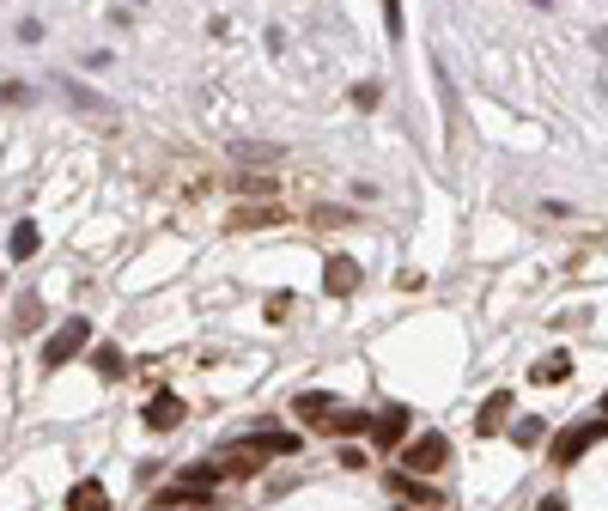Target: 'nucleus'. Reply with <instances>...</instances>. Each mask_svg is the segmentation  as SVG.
<instances>
[{"label":"nucleus","mask_w":608,"mask_h":511,"mask_svg":"<svg viewBox=\"0 0 608 511\" xmlns=\"http://www.w3.org/2000/svg\"><path fill=\"white\" fill-rule=\"evenodd\" d=\"M444 463H450V438L444 432H420L414 445H402V475H414V481L420 475H438Z\"/></svg>","instance_id":"f257e3e1"},{"label":"nucleus","mask_w":608,"mask_h":511,"mask_svg":"<svg viewBox=\"0 0 608 511\" xmlns=\"http://www.w3.org/2000/svg\"><path fill=\"white\" fill-rule=\"evenodd\" d=\"M602 438H608V420H578V426H566V432L554 438V451H548V457H554L560 469H572L590 445H602Z\"/></svg>","instance_id":"f03ea898"},{"label":"nucleus","mask_w":608,"mask_h":511,"mask_svg":"<svg viewBox=\"0 0 608 511\" xmlns=\"http://www.w3.org/2000/svg\"><path fill=\"white\" fill-rule=\"evenodd\" d=\"M408 426H414V414H408L402 402H396V408H377V414H371V445H377V451H402Z\"/></svg>","instance_id":"7ed1b4c3"},{"label":"nucleus","mask_w":608,"mask_h":511,"mask_svg":"<svg viewBox=\"0 0 608 511\" xmlns=\"http://www.w3.org/2000/svg\"><path fill=\"white\" fill-rule=\"evenodd\" d=\"M86 335H92V329H86L80 317H73V323H61V329H55V335L43 341V365H67L73 353H80V347H86Z\"/></svg>","instance_id":"20e7f679"},{"label":"nucleus","mask_w":608,"mask_h":511,"mask_svg":"<svg viewBox=\"0 0 608 511\" xmlns=\"http://www.w3.org/2000/svg\"><path fill=\"white\" fill-rule=\"evenodd\" d=\"M140 420H146L152 432H171V426H183V402H177L171 390H159V396H152V402L140 408Z\"/></svg>","instance_id":"39448f33"},{"label":"nucleus","mask_w":608,"mask_h":511,"mask_svg":"<svg viewBox=\"0 0 608 511\" xmlns=\"http://www.w3.org/2000/svg\"><path fill=\"white\" fill-rule=\"evenodd\" d=\"M292 414H298L304 426H329V414H335V396H329V390H304V396H292Z\"/></svg>","instance_id":"423d86ee"},{"label":"nucleus","mask_w":608,"mask_h":511,"mask_svg":"<svg viewBox=\"0 0 608 511\" xmlns=\"http://www.w3.org/2000/svg\"><path fill=\"white\" fill-rule=\"evenodd\" d=\"M323 286L335 292V299H347V292L359 286V262H353V256H329V268H323Z\"/></svg>","instance_id":"0eeeda50"},{"label":"nucleus","mask_w":608,"mask_h":511,"mask_svg":"<svg viewBox=\"0 0 608 511\" xmlns=\"http://www.w3.org/2000/svg\"><path fill=\"white\" fill-rule=\"evenodd\" d=\"M505 414H511V390H493L487 402H481V414H475V432L487 438V432H499L505 426Z\"/></svg>","instance_id":"6e6552de"},{"label":"nucleus","mask_w":608,"mask_h":511,"mask_svg":"<svg viewBox=\"0 0 608 511\" xmlns=\"http://www.w3.org/2000/svg\"><path fill=\"white\" fill-rule=\"evenodd\" d=\"M213 481H219V463H189V469L177 475V487H183V493H195V499H207V493H213Z\"/></svg>","instance_id":"1a4fd4ad"},{"label":"nucleus","mask_w":608,"mask_h":511,"mask_svg":"<svg viewBox=\"0 0 608 511\" xmlns=\"http://www.w3.org/2000/svg\"><path fill=\"white\" fill-rule=\"evenodd\" d=\"M529 378H536V384H566V378H572V359H566V353H548V359L529 365Z\"/></svg>","instance_id":"9d476101"},{"label":"nucleus","mask_w":608,"mask_h":511,"mask_svg":"<svg viewBox=\"0 0 608 511\" xmlns=\"http://www.w3.org/2000/svg\"><path fill=\"white\" fill-rule=\"evenodd\" d=\"M250 445H256L262 457H292V451L304 445V438H298V432H256V438H250Z\"/></svg>","instance_id":"9b49d317"},{"label":"nucleus","mask_w":608,"mask_h":511,"mask_svg":"<svg viewBox=\"0 0 608 511\" xmlns=\"http://www.w3.org/2000/svg\"><path fill=\"white\" fill-rule=\"evenodd\" d=\"M92 372H98V378H122V372H128V359H122V347H116V341L92 347Z\"/></svg>","instance_id":"f8f14e48"},{"label":"nucleus","mask_w":608,"mask_h":511,"mask_svg":"<svg viewBox=\"0 0 608 511\" xmlns=\"http://www.w3.org/2000/svg\"><path fill=\"white\" fill-rule=\"evenodd\" d=\"M329 432H335V438H359V432H371V414H365V408H353V414L335 408V414H329Z\"/></svg>","instance_id":"ddd939ff"},{"label":"nucleus","mask_w":608,"mask_h":511,"mask_svg":"<svg viewBox=\"0 0 608 511\" xmlns=\"http://www.w3.org/2000/svg\"><path fill=\"white\" fill-rule=\"evenodd\" d=\"M396 493H402V499H414V505H444L426 481H414V475H402V469H396Z\"/></svg>","instance_id":"4468645a"},{"label":"nucleus","mask_w":608,"mask_h":511,"mask_svg":"<svg viewBox=\"0 0 608 511\" xmlns=\"http://www.w3.org/2000/svg\"><path fill=\"white\" fill-rule=\"evenodd\" d=\"M280 219H286L280 207H238V213H232V226H280Z\"/></svg>","instance_id":"2eb2a0df"},{"label":"nucleus","mask_w":608,"mask_h":511,"mask_svg":"<svg viewBox=\"0 0 608 511\" xmlns=\"http://www.w3.org/2000/svg\"><path fill=\"white\" fill-rule=\"evenodd\" d=\"M98 499H104V487L98 481H80V487L67 493V511H98Z\"/></svg>","instance_id":"dca6fc26"},{"label":"nucleus","mask_w":608,"mask_h":511,"mask_svg":"<svg viewBox=\"0 0 608 511\" xmlns=\"http://www.w3.org/2000/svg\"><path fill=\"white\" fill-rule=\"evenodd\" d=\"M31 250H37V226L19 219V226H13V256H31Z\"/></svg>","instance_id":"f3484780"},{"label":"nucleus","mask_w":608,"mask_h":511,"mask_svg":"<svg viewBox=\"0 0 608 511\" xmlns=\"http://www.w3.org/2000/svg\"><path fill=\"white\" fill-rule=\"evenodd\" d=\"M536 511H566V499H554V493H548V499H542Z\"/></svg>","instance_id":"a211bd4d"},{"label":"nucleus","mask_w":608,"mask_h":511,"mask_svg":"<svg viewBox=\"0 0 608 511\" xmlns=\"http://www.w3.org/2000/svg\"><path fill=\"white\" fill-rule=\"evenodd\" d=\"M396 511H408V505H396Z\"/></svg>","instance_id":"6ab92c4d"},{"label":"nucleus","mask_w":608,"mask_h":511,"mask_svg":"<svg viewBox=\"0 0 608 511\" xmlns=\"http://www.w3.org/2000/svg\"><path fill=\"white\" fill-rule=\"evenodd\" d=\"M98 511H110V505H98Z\"/></svg>","instance_id":"aec40b11"},{"label":"nucleus","mask_w":608,"mask_h":511,"mask_svg":"<svg viewBox=\"0 0 608 511\" xmlns=\"http://www.w3.org/2000/svg\"><path fill=\"white\" fill-rule=\"evenodd\" d=\"M602 408H608V396H602Z\"/></svg>","instance_id":"412c9836"}]
</instances>
